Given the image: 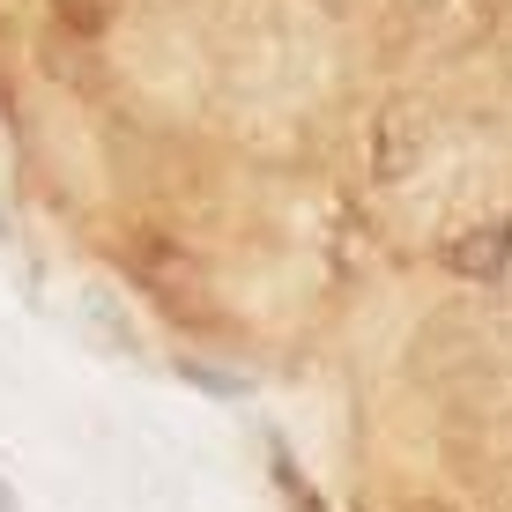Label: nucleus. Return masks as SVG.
Instances as JSON below:
<instances>
[]
</instances>
